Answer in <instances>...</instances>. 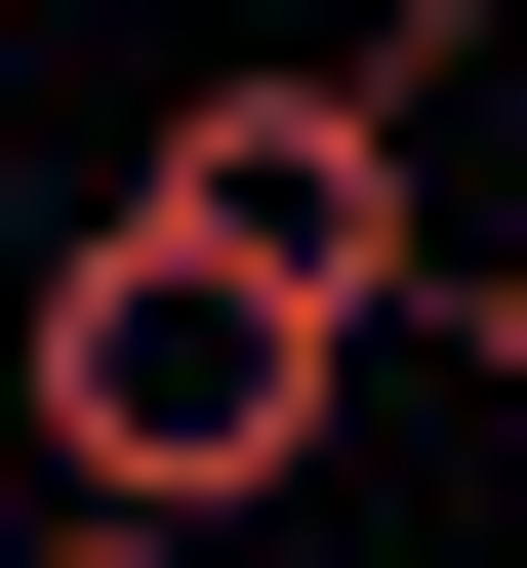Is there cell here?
<instances>
[{
  "label": "cell",
  "instance_id": "obj_1",
  "mask_svg": "<svg viewBox=\"0 0 527 568\" xmlns=\"http://www.w3.org/2000/svg\"><path fill=\"white\" fill-rule=\"evenodd\" d=\"M325 406H365V325H284V284L163 244V203H82V244L0 284V447L82 487V528H203V568H244L284 487H325Z\"/></svg>",
  "mask_w": 527,
  "mask_h": 568
},
{
  "label": "cell",
  "instance_id": "obj_2",
  "mask_svg": "<svg viewBox=\"0 0 527 568\" xmlns=\"http://www.w3.org/2000/svg\"><path fill=\"white\" fill-rule=\"evenodd\" d=\"M122 203H163V244H244L284 325H406V284H446V163H406V82H365V41H325V82H203Z\"/></svg>",
  "mask_w": 527,
  "mask_h": 568
},
{
  "label": "cell",
  "instance_id": "obj_3",
  "mask_svg": "<svg viewBox=\"0 0 527 568\" xmlns=\"http://www.w3.org/2000/svg\"><path fill=\"white\" fill-rule=\"evenodd\" d=\"M446 325H487V406H527V203H487V244H446Z\"/></svg>",
  "mask_w": 527,
  "mask_h": 568
},
{
  "label": "cell",
  "instance_id": "obj_4",
  "mask_svg": "<svg viewBox=\"0 0 527 568\" xmlns=\"http://www.w3.org/2000/svg\"><path fill=\"white\" fill-rule=\"evenodd\" d=\"M0 568H203V528H82V487H41V528H0Z\"/></svg>",
  "mask_w": 527,
  "mask_h": 568
}]
</instances>
